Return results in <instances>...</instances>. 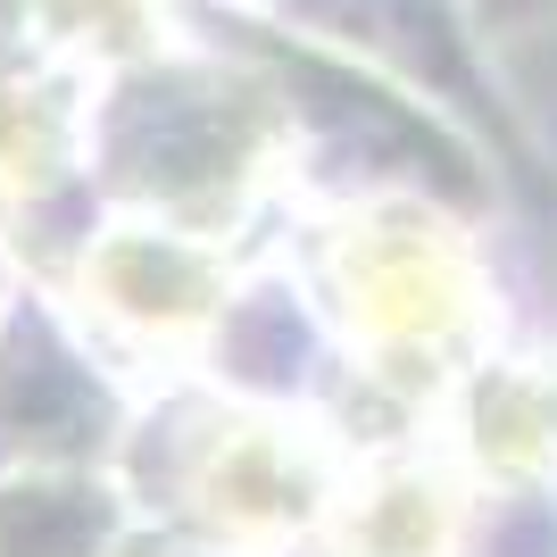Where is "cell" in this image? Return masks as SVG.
I'll list each match as a JSON object with an SVG mask.
<instances>
[{"label": "cell", "mask_w": 557, "mask_h": 557, "mask_svg": "<svg viewBox=\"0 0 557 557\" xmlns=\"http://www.w3.org/2000/svg\"><path fill=\"white\" fill-rule=\"evenodd\" d=\"M325 267H333L349 333L367 349V374L433 392L449 374L442 358L466 325V300H474L458 242L417 209H374V216H349L333 233Z\"/></svg>", "instance_id": "obj_1"}, {"label": "cell", "mask_w": 557, "mask_h": 557, "mask_svg": "<svg viewBox=\"0 0 557 557\" xmlns=\"http://www.w3.org/2000/svg\"><path fill=\"white\" fill-rule=\"evenodd\" d=\"M333 466L283 417H225L191 458V516L216 549H267V541L325 524L333 508Z\"/></svg>", "instance_id": "obj_2"}, {"label": "cell", "mask_w": 557, "mask_h": 557, "mask_svg": "<svg viewBox=\"0 0 557 557\" xmlns=\"http://www.w3.org/2000/svg\"><path fill=\"white\" fill-rule=\"evenodd\" d=\"M84 300L141 349H184L225 308V258L175 225H116L84 258Z\"/></svg>", "instance_id": "obj_3"}, {"label": "cell", "mask_w": 557, "mask_h": 557, "mask_svg": "<svg viewBox=\"0 0 557 557\" xmlns=\"http://www.w3.org/2000/svg\"><path fill=\"white\" fill-rule=\"evenodd\" d=\"M458 474L424 458H374L358 466L325 508L333 557H449L458 541Z\"/></svg>", "instance_id": "obj_4"}, {"label": "cell", "mask_w": 557, "mask_h": 557, "mask_svg": "<svg viewBox=\"0 0 557 557\" xmlns=\"http://www.w3.org/2000/svg\"><path fill=\"white\" fill-rule=\"evenodd\" d=\"M466 449L499 474H533L557 458V367H483L474 399H466Z\"/></svg>", "instance_id": "obj_5"}]
</instances>
